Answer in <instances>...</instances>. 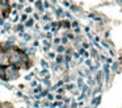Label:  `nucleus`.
<instances>
[{"instance_id":"obj_23","label":"nucleus","mask_w":122,"mask_h":108,"mask_svg":"<svg viewBox=\"0 0 122 108\" xmlns=\"http://www.w3.org/2000/svg\"><path fill=\"white\" fill-rule=\"evenodd\" d=\"M25 1V0H20V3H24Z\"/></svg>"},{"instance_id":"obj_13","label":"nucleus","mask_w":122,"mask_h":108,"mask_svg":"<svg viewBox=\"0 0 122 108\" xmlns=\"http://www.w3.org/2000/svg\"><path fill=\"white\" fill-rule=\"evenodd\" d=\"M41 65H42L43 67H47V63H46L45 61H41Z\"/></svg>"},{"instance_id":"obj_3","label":"nucleus","mask_w":122,"mask_h":108,"mask_svg":"<svg viewBox=\"0 0 122 108\" xmlns=\"http://www.w3.org/2000/svg\"><path fill=\"white\" fill-rule=\"evenodd\" d=\"M100 99H101V97H95V99L92 100V104H93V105H95V104H97V103L100 102Z\"/></svg>"},{"instance_id":"obj_7","label":"nucleus","mask_w":122,"mask_h":108,"mask_svg":"<svg viewBox=\"0 0 122 108\" xmlns=\"http://www.w3.org/2000/svg\"><path fill=\"white\" fill-rule=\"evenodd\" d=\"M49 58H50V59H54V58H55V54H54V53H49Z\"/></svg>"},{"instance_id":"obj_21","label":"nucleus","mask_w":122,"mask_h":108,"mask_svg":"<svg viewBox=\"0 0 122 108\" xmlns=\"http://www.w3.org/2000/svg\"><path fill=\"white\" fill-rule=\"evenodd\" d=\"M63 4H64V5H66V7H70V3H68V1H64V3H63Z\"/></svg>"},{"instance_id":"obj_2","label":"nucleus","mask_w":122,"mask_h":108,"mask_svg":"<svg viewBox=\"0 0 122 108\" xmlns=\"http://www.w3.org/2000/svg\"><path fill=\"white\" fill-rule=\"evenodd\" d=\"M25 26H28V28H30V26H33V20H32V18L26 21V24H25Z\"/></svg>"},{"instance_id":"obj_22","label":"nucleus","mask_w":122,"mask_h":108,"mask_svg":"<svg viewBox=\"0 0 122 108\" xmlns=\"http://www.w3.org/2000/svg\"><path fill=\"white\" fill-rule=\"evenodd\" d=\"M50 29V25H45V30H49Z\"/></svg>"},{"instance_id":"obj_26","label":"nucleus","mask_w":122,"mask_h":108,"mask_svg":"<svg viewBox=\"0 0 122 108\" xmlns=\"http://www.w3.org/2000/svg\"><path fill=\"white\" fill-rule=\"evenodd\" d=\"M29 1H34V0H29Z\"/></svg>"},{"instance_id":"obj_18","label":"nucleus","mask_w":122,"mask_h":108,"mask_svg":"<svg viewBox=\"0 0 122 108\" xmlns=\"http://www.w3.org/2000/svg\"><path fill=\"white\" fill-rule=\"evenodd\" d=\"M47 97H49V100H53V95H51V94H49Z\"/></svg>"},{"instance_id":"obj_4","label":"nucleus","mask_w":122,"mask_h":108,"mask_svg":"<svg viewBox=\"0 0 122 108\" xmlns=\"http://www.w3.org/2000/svg\"><path fill=\"white\" fill-rule=\"evenodd\" d=\"M36 5H37V8H38V9H42V3H41V1H36Z\"/></svg>"},{"instance_id":"obj_16","label":"nucleus","mask_w":122,"mask_h":108,"mask_svg":"<svg viewBox=\"0 0 122 108\" xmlns=\"http://www.w3.org/2000/svg\"><path fill=\"white\" fill-rule=\"evenodd\" d=\"M64 15H66V17L71 18V13H70V12H66V13H64Z\"/></svg>"},{"instance_id":"obj_9","label":"nucleus","mask_w":122,"mask_h":108,"mask_svg":"<svg viewBox=\"0 0 122 108\" xmlns=\"http://www.w3.org/2000/svg\"><path fill=\"white\" fill-rule=\"evenodd\" d=\"M67 88H68V90H74L75 88V84H68V86H67Z\"/></svg>"},{"instance_id":"obj_20","label":"nucleus","mask_w":122,"mask_h":108,"mask_svg":"<svg viewBox=\"0 0 122 108\" xmlns=\"http://www.w3.org/2000/svg\"><path fill=\"white\" fill-rule=\"evenodd\" d=\"M67 38H70V40H72V38H74V36H72V34H68V36H67Z\"/></svg>"},{"instance_id":"obj_8","label":"nucleus","mask_w":122,"mask_h":108,"mask_svg":"<svg viewBox=\"0 0 122 108\" xmlns=\"http://www.w3.org/2000/svg\"><path fill=\"white\" fill-rule=\"evenodd\" d=\"M30 12H32V8H30V7L25 8V13H30Z\"/></svg>"},{"instance_id":"obj_19","label":"nucleus","mask_w":122,"mask_h":108,"mask_svg":"<svg viewBox=\"0 0 122 108\" xmlns=\"http://www.w3.org/2000/svg\"><path fill=\"white\" fill-rule=\"evenodd\" d=\"M43 4H45V5H43V7H45V8H47V7H49V1H45V3H43Z\"/></svg>"},{"instance_id":"obj_27","label":"nucleus","mask_w":122,"mask_h":108,"mask_svg":"<svg viewBox=\"0 0 122 108\" xmlns=\"http://www.w3.org/2000/svg\"><path fill=\"white\" fill-rule=\"evenodd\" d=\"M21 108H24V107H21Z\"/></svg>"},{"instance_id":"obj_25","label":"nucleus","mask_w":122,"mask_h":108,"mask_svg":"<svg viewBox=\"0 0 122 108\" xmlns=\"http://www.w3.org/2000/svg\"><path fill=\"white\" fill-rule=\"evenodd\" d=\"M118 3H122V0H118Z\"/></svg>"},{"instance_id":"obj_12","label":"nucleus","mask_w":122,"mask_h":108,"mask_svg":"<svg viewBox=\"0 0 122 108\" xmlns=\"http://www.w3.org/2000/svg\"><path fill=\"white\" fill-rule=\"evenodd\" d=\"M34 92H36V94H37V92H41V87L38 86L37 88H34Z\"/></svg>"},{"instance_id":"obj_6","label":"nucleus","mask_w":122,"mask_h":108,"mask_svg":"<svg viewBox=\"0 0 122 108\" xmlns=\"http://www.w3.org/2000/svg\"><path fill=\"white\" fill-rule=\"evenodd\" d=\"M56 50H58L59 53H63L64 51V46H58V47H56Z\"/></svg>"},{"instance_id":"obj_17","label":"nucleus","mask_w":122,"mask_h":108,"mask_svg":"<svg viewBox=\"0 0 122 108\" xmlns=\"http://www.w3.org/2000/svg\"><path fill=\"white\" fill-rule=\"evenodd\" d=\"M72 26H74V28H77V23H76V21H74V23H72Z\"/></svg>"},{"instance_id":"obj_1","label":"nucleus","mask_w":122,"mask_h":108,"mask_svg":"<svg viewBox=\"0 0 122 108\" xmlns=\"http://www.w3.org/2000/svg\"><path fill=\"white\" fill-rule=\"evenodd\" d=\"M20 36H21L22 38L25 40V41H30V40H32V37H30V34H24V33H20Z\"/></svg>"},{"instance_id":"obj_28","label":"nucleus","mask_w":122,"mask_h":108,"mask_svg":"<svg viewBox=\"0 0 122 108\" xmlns=\"http://www.w3.org/2000/svg\"><path fill=\"white\" fill-rule=\"evenodd\" d=\"M0 1H1V0H0Z\"/></svg>"},{"instance_id":"obj_11","label":"nucleus","mask_w":122,"mask_h":108,"mask_svg":"<svg viewBox=\"0 0 122 108\" xmlns=\"http://www.w3.org/2000/svg\"><path fill=\"white\" fill-rule=\"evenodd\" d=\"M20 58H19V54H15L13 55V61H19Z\"/></svg>"},{"instance_id":"obj_5","label":"nucleus","mask_w":122,"mask_h":108,"mask_svg":"<svg viewBox=\"0 0 122 108\" xmlns=\"http://www.w3.org/2000/svg\"><path fill=\"white\" fill-rule=\"evenodd\" d=\"M56 62H58V63H62V62H63V57H62V55H58V58H56Z\"/></svg>"},{"instance_id":"obj_10","label":"nucleus","mask_w":122,"mask_h":108,"mask_svg":"<svg viewBox=\"0 0 122 108\" xmlns=\"http://www.w3.org/2000/svg\"><path fill=\"white\" fill-rule=\"evenodd\" d=\"M62 15V9L59 8V9H56V16H61Z\"/></svg>"},{"instance_id":"obj_24","label":"nucleus","mask_w":122,"mask_h":108,"mask_svg":"<svg viewBox=\"0 0 122 108\" xmlns=\"http://www.w3.org/2000/svg\"><path fill=\"white\" fill-rule=\"evenodd\" d=\"M51 1H53V3H56V0H51Z\"/></svg>"},{"instance_id":"obj_15","label":"nucleus","mask_w":122,"mask_h":108,"mask_svg":"<svg viewBox=\"0 0 122 108\" xmlns=\"http://www.w3.org/2000/svg\"><path fill=\"white\" fill-rule=\"evenodd\" d=\"M59 42H61V38H55V40H54V44H59Z\"/></svg>"},{"instance_id":"obj_14","label":"nucleus","mask_w":122,"mask_h":108,"mask_svg":"<svg viewBox=\"0 0 122 108\" xmlns=\"http://www.w3.org/2000/svg\"><path fill=\"white\" fill-rule=\"evenodd\" d=\"M26 18H28V16H26V15H22V16H21V20H22V21H25Z\"/></svg>"}]
</instances>
